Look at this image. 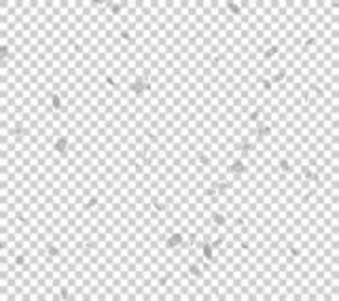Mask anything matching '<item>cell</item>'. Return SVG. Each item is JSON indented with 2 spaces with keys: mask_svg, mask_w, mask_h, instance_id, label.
<instances>
[{
  "mask_svg": "<svg viewBox=\"0 0 339 301\" xmlns=\"http://www.w3.org/2000/svg\"><path fill=\"white\" fill-rule=\"evenodd\" d=\"M146 89H148V81L142 79V76H138V79L132 83V91H136V93H144Z\"/></svg>",
  "mask_w": 339,
  "mask_h": 301,
  "instance_id": "6da1fadb",
  "label": "cell"
},
{
  "mask_svg": "<svg viewBox=\"0 0 339 301\" xmlns=\"http://www.w3.org/2000/svg\"><path fill=\"white\" fill-rule=\"evenodd\" d=\"M229 170H231V174H235V176H237V174H244V170H246V168H244L242 161H237V159H235V161L231 163V168H229Z\"/></svg>",
  "mask_w": 339,
  "mask_h": 301,
  "instance_id": "7a4b0ae2",
  "label": "cell"
},
{
  "mask_svg": "<svg viewBox=\"0 0 339 301\" xmlns=\"http://www.w3.org/2000/svg\"><path fill=\"white\" fill-rule=\"evenodd\" d=\"M180 242H182V235L180 233H174V235L168 238V246L170 248H176V246H180Z\"/></svg>",
  "mask_w": 339,
  "mask_h": 301,
  "instance_id": "3957f363",
  "label": "cell"
},
{
  "mask_svg": "<svg viewBox=\"0 0 339 301\" xmlns=\"http://www.w3.org/2000/svg\"><path fill=\"white\" fill-rule=\"evenodd\" d=\"M55 151H57V153H66V151H68V138H60V140L55 142Z\"/></svg>",
  "mask_w": 339,
  "mask_h": 301,
  "instance_id": "277c9868",
  "label": "cell"
},
{
  "mask_svg": "<svg viewBox=\"0 0 339 301\" xmlns=\"http://www.w3.org/2000/svg\"><path fill=\"white\" fill-rule=\"evenodd\" d=\"M214 223H216V225H225V217H223V214H214Z\"/></svg>",
  "mask_w": 339,
  "mask_h": 301,
  "instance_id": "5b68a950",
  "label": "cell"
},
{
  "mask_svg": "<svg viewBox=\"0 0 339 301\" xmlns=\"http://www.w3.org/2000/svg\"><path fill=\"white\" fill-rule=\"evenodd\" d=\"M47 253H49V254H53V257H55V254L60 253V250H57L55 246H47Z\"/></svg>",
  "mask_w": 339,
  "mask_h": 301,
  "instance_id": "8992f818",
  "label": "cell"
},
{
  "mask_svg": "<svg viewBox=\"0 0 339 301\" xmlns=\"http://www.w3.org/2000/svg\"><path fill=\"white\" fill-rule=\"evenodd\" d=\"M229 9H231V13H240V7H237V4H233V2L229 4Z\"/></svg>",
  "mask_w": 339,
  "mask_h": 301,
  "instance_id": "52a82bcc",
  "label": "cell"
},
{
  "mask_svg": "<svg viewBox=\"0 0 339 301\" xmlns=\"http://www.w3.org/2000/svg\"><path fill=\"white\" fill-rule=\"evenodd\" d=\"M51 100H53V106H55V108H60V98H57V96H53Z\"/></svg>",
  "mask_w": 339,
  "mask_h": 301,
  "instance_id": "ba28073f",
  "label": "cell"
}]
</instances>
